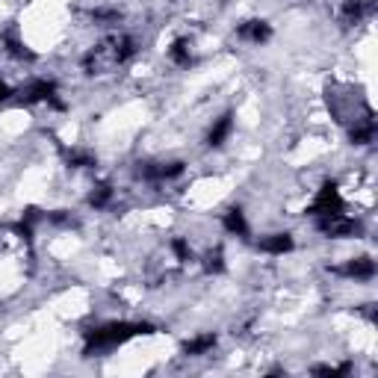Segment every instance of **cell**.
Here are the masks:
<instances>
[{"mask_svg": "<svg viewBox=\"0 0 378 378\" xmlns=\"http://www.w3.org/2000/svg\"><path fill=\"white\" fill-rule=\"evenodd\" d=\"M346 210V201H343V195L340 189H337V184H325L320 192H316V198L310 201L308 213L313 219H325V216H334V213H343Z\"/></svg>", "mask_w": 378, "mask_h": 378, "instance_id": "cell-1", "label": "cell"}, {"mask_svg": "<svg viewBox=\"0 0 378 378\" xmlns=\"http://www.w3.org/2000/svg\"><path fill=\"white\" fill-rule=\"evenodd\" d=\"M334 272L343 275V278H352V281H372L375 278V261L372 257H352V261L337 266Z\"/></svg>", "mask_w": 378, "mask_h": 378, "instance_id": "cell-2", "label": "cell"}, {"mask_svg": "<svg viewBox=\"0 0 378 378\" xmlns=\"http://www.w3.org/2000/svg\"><path fill=\"white\" fill-rule=\"evenodd\" d=\"M236 36H240L243 42L263 45V42H269V36H272V24L261 21V18H254V21H243L240 27H236Z\"/></svg>", "mask_w": 378, "mask_h": 378, "instance_id": "cell-3", "label": "cell"}, {"mask_svg": "<svg viewBox=\"0 0 378 378\" xmlns=\"http://www.w3.org/2000/svg\"><path fill=\"white\" fill-rule=\"evenodd\" d=\"M231 133H233V115L225 112V115H219L216 122H213V127L207 130V145L210 148H222L231 139Z\"/></svg>", "mask_w": 378, "mask_h": 378, "instance_id": "cell-4", "label": "cell"}, {"mask_svg": "<svg viewBox=\"0 0 378 378\" xmlns=\"http://www.w3.org/2000/svg\"><path fill=\"white\" fill-rule=\"evenodd\" d=\"M293 233H287V231H281V233H269V236H263L261 240V248L266 251V254H290L293 251Z\"/></svg>", "mask_w": 378, "mask_h": 378, "instance_id": "cell-5", "label": "cell"}, {"mask_svg": "<svg viewBox=\"0 0 378 378\" xmlns=\"http://www.w3.org/2000/svg\"><path fill=\"white\" fill-rule=\"evenodd\" d=\"M222 228L231 233V236H248V222H246V213L240 207H231L225 216H222Z\"/></svg>", "mask_w": 378, "mask_h": 378, "instance_id": "cell-6", "label": "cell"}, {"mask_svg": "<svg viewBox=\"0 0 378 378\" xmlns=\"http://www.w3.org/2000/svg\"><path fill=\"white\" fill-rule=\"evenodd\" d=\"M169 59L177 68H189L192 65V45H189V38H174V42L169 45Z\"/></svg>", "mask_w": 378, "mask_h": 378, "instance_id": "cell-7", "label": "cell"}, {"mask_svg": "<svg viewBox=\"0 0 378 378\" xmlns=\"http://www.w3.org/2000/svg\"><path fill=\"white\" fill-rule=\"evenodd\" d=\"M213 349H216V334H198V337H192V340L184 343V355L187 357H201V355H207Z\"/></svg>", "mask_w": 378, "mask_h": 378, "instance_id": "cell-8", "label": "cell"}, {"mask_svg": "<svg viewBox=\"0 0 378 378\" xmlns=\"http://www.w3.org/2000/svg\"><path fill=\"white\" fill-rule=\"evenodd\" d=\"M112 198H115V189H112L110 184H95L92 192H89V204H92L95 210H104V207H110Z\"/></svg>", "mask_w": 378, "mask_h": 378, "instance_id": "cell-9", "label": "cell"}, {"mask_svg": "<svg viewBox=\"0 0 378 378\" xmlns=\"http://www.w3.org/2000/svg\"><path fill=\"white\" fill-rule=\"evenodd\" d=\"M172 251H174V257H177L181 263L192 261V248H189V240H187V236H174V240H172Z\"/></svg>", "mask_w": 378, "mask_h": 378, "instance_id": "cell-10", "label": "cell"}, {"mask_svg": "<svg viewBox=\"0 0 378 378\" xmlns=\"http://www.w3.org/2000/svg\"><path fill=\"white\" fill-rule=\"evenodd\" d=\"M204 269L207 272H222L225 269V257H222V251H207V257H204Z\"/></svg>", "mask_w": 378, "mask_h": 378, "instance_id": "cell-11", "label": "cell"}, {"mask_svg": "<svg viewBox=\"0 0 378 378\" xmlns=\"http://www.w3.org/2000/svg\"><path fill=\"white\" fill-rule=\"evenodd\" d=\"M12 95H15V89H12V86L4 80V77H0V104H4V101H9Z\"/></svg>", "mask_w": 378, "mask_h": 378, "instance_id": "cell-12", "label": "cell"}]
</instances>
